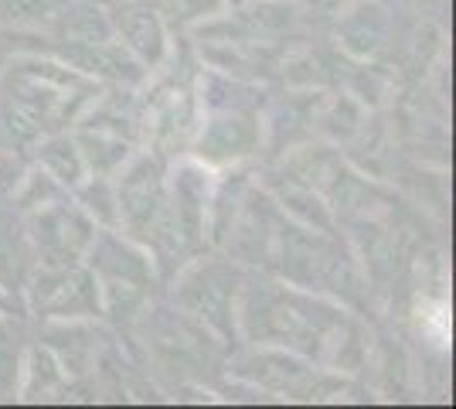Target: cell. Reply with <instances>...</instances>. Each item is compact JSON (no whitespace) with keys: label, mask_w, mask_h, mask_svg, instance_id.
I'll list each match as a JSON object with an SVG mask.
<instances>
[{"label":"cell","mask_w":456,"mask_h":409,"mask_svg":"<svg viewBox=\"0 0 456 409\" xmlns=\"http://www.w3.org/2000/svg\"><path fill=\"white\" fill-rule=\"evenodd\" d=\"M239 341L297 351L338 372H354L368 355V334L341 300L266 276H246L242 283Z\"/></svg>","instance_id":"cell-1"},{"label":"cell","mask_w":456,"mask_h":409,"mask_svg":"<svg viewBox=\"0 0 456 409\" xmlns=\"http://www.w3.org/2000/svg\"><path fill=\"white\" fill-rule=\"evenodd\" d=\"M95 96L99 82L69 61L45 55L11 61L0 72V147L31 151L45 134L69 130Z\"/></svg>","instance_id":"cell-2"},{"label":"cell","mask_w":456,"mask_h":409,"mask_svg":"<svg viewBox=\"0 0 456 409\" xmlns=\"http://www.w3.org/2000/svg\"><path fill=\"white\" fill-rule=\"evenodd\" d=\"M246 270L232 256L198 253L181 270L171 273V307L208 328L222 345L239 341V293Z\"/></svg>","instance_id":"cell-3"},{"label":"cell","mask_w":456,"mask_h":409,"mask_svg":"<svg viewBox=\"0 0 456 409\" xmlns=\"http://www.w3.org/2000/svg\"><path fill=\"white\" fill-rule=\"evenodd\" d=\"M86 266L95 276L106 317L130 321V317H140V311L151 304L157 263L147 253V246L130 239L126 233L99 229L86 256Z\"/></svg>","instance_id":"cell-4"},{"label":"cell","mask_w":456,"mask_h":409,"mask_svg":"<svg viewBox=\"0 0 456 409\" xmlns=\"http://www.w3.org/2000/svg\"><path fill=\"white\" fill-rule=\"evenodd\" d=\"M263 151V102H205L194 123L191 157L205 168H239Z\"/></svg>","instance_id":"cell-5"},{"label":"cell","mask_w":456,"mask_h":409,"mask_svg":"<svg viewBox=\"0 0 456 409\" xmlns=\"http://www.w3.org/2000/svg\"><path fill=\"white\" fill-rule=\"evenodd\" d=\"M20 304L45 324L61 321H99L102 297L86 263L72 266H35L20 287Z\"/></svg>","instance_id":"cell-6"},{"label":"cell","mask_w":456,"mask_h":409,"mask_svg":"<svg viewBox=\"0 0 456 409\" xmlns=\"http://www.w3.org/2000/svg\"><path fill=\"white\" fill-rule=\"evenodd\" d=\"M20 218H24V233L31 242V253H35V266L86 263L89 246L99 233L95 218L72 195L58 198L52 205L20 215Z\"/></svg>","instance_id":"cell-7"},{"label":"cell","mask_w":456,"mask_h":409,"mask_svg":"<svg viewBox=\"0 0 456 409\" xmlns=\"http://www.w3.org/2000/svg\"><path fill=\"white\" fill-rule=\"evenodd\" d=\"M116 229L143 242L167 201V164L157 151H134L113 175Z\"/></svg>","instance_id":"cell-8"},{"label":"cell","mask_w":456,"mask_h":409,"mask_svg":"<svg viewBox=\"0 0 456 409\" xmlns=\"http://www.w3.org/2000/svg\"><path fill=\"white\" fill-rule=\"evenodd\" d=\"M143 334H147V348L157 355V362L164 369L184 372V375L211 369L222 358V351L228 348L208 328H201L198 321H191L188 314H181L177 307L143 314Z\"/></svg>","instance_id":"cell-9"},{"label":"cell","mask_w":456,"mask_h":409,"mask_svg":"<svg viewBox=\"0 0 456 409\" xmlns=\"http://www.w3.org/2000/svg\"><path fill=\"white\" fill-rule=\"evenodd\" d=\"M116 41L134 55L147 72L171 59V24L153 0H119L113 11Z\"/></svg>","instance_id":"cell-10"},{"label":"cell","mask_w":456,"mask_h":409,"mask_svg":"<svg viewBox=\"0 0 456 409\" xmlns=\"http://www.w3.org/2000/svg\"><path fill=\"white\" fill-rule=\"evenodd\" d=\"M392 35V14L381 0H347L334 20V41L351 61H375Z\"/></svg>","instance_id":"cell-11"},{"label":"cell","mask_w":456,"mask_h":409,"mask_svg":"<svg viewBox=\"0 0 456 409\" xmlns=\"http://www.w3.org/2000/svg\"><path fill=\"white\" fill-rule=\"evenodd\" d=\"M48 35L58 48H76V45H99V41L116 38L113 18L106 7H99L93 0H69L58 4L45 20Z\"/></svg>","instance_id":"cell-12"},{"label":"cell","mask_w":456,"mask_h":409,"mask_svg":"<svg viewBox=\"0 0 456 409\" xmlns=\"http://www.w3.org/2000/svg\"><path fill=\"white\" fill-rule=\"evenodd\" d=\"M269 201L289 218V222H300L306 229H317V233H330L338 225V215L327 205V198L321 192H314L310 184L297 181V177L276 175V181H269Z\"/></svg>","instance_id":"cell-13"},{"label":"cell","mask_w":456,"mask_h":409,"mask_svg":"<svg viewBox=\"0 0 456 409\" xmlns=\"http://www.w3.org/2000/svg\"><path fill=\"white\" fill-rule=\"evenodd\" d=\"M35 270V253L24 233V218L11 201H0V290L20 300V287Z\"/></svg>","instance_id":"cell-14"},{"label":"cell","mask_w":456,"mask_h":409,"mask_svg":"<svg viewBox=\"0 0 456 409\" xmlns=\"http://www.w3.org/2000/svg\"><path fill=\"white\" fill-rule=\"evenodd\" d=\"M31 157H35L41 171L55 177L69 195L89 177V164H86V154H82L72 130H55V134H45L41 140H35Z\"/></svg>","instance_id":"cell-15"},{"label":"cell","mask_w":456,"mask_h":409,"mask_svg":"<svg viewBox=\"0 0 456 409\" xmlns=\"http://www.w3.org/2000/svg\"><path fill=\"white\" fill-rule=\"evenodd\" d=\"M72 386L65 365L58 362V355L48 345H35L20 355L18 365V386H14V396L35 403V399H55L58 392H65Z\"/></svg>","instance_id":"cell-16"},{"label":"cell","mask_w":456,"mask_h":409,"mask_svg":"<svg viewBox=\"0 0 456 409\" xmlns=\"http://www.w3.org/2000/svg\"><path fill=\"white\" fill-rule=\"evenodd\" d=\"M364 123H368V110H364L351 93H338V96H321L317 102V119L314 130H323L330 140H354L362 136Z\"/></svg>","instance_id":"cell-17"},{"label":"cell","mask_w":456,"mask_h":409,"mask_svg":"<svg viewBox=\"0 0 456 409\" xmlns=\"http://www.w3.org/2000/svg\"><path fill=\"white\" fill-rule=\"evenodd\" d=\"M69 192L58 184L52 175H45L38 164H31V168H24V175H20L18 188L11 192V205H14V212L18 215H28V212H38L45 205H52L58 198H65Z\"/></svg>","instance_id":"cell-18"},{"label":"cell","mask_w":456,"mask_h":409,"mask_svg":"<svg viewBox=\"0 0 456 409\" xmlns=\"http://www.w3.org/2000/svg\"><path fill=\"white\" fill-rule=\"evenodd\" d=\"M347 93L358 99L364 110H379L381 102L388 99V93H392V82H388V76H385L381 69H375L371 61H358V76L351 78Z\"/></svg>","instance_id":"cell-19"},{"label":"cell","mask_w":456,"mask_h":409,"mask_svg":"<svg viewBox=\"0 0 456 409\" xmlns=\"http://www.w3.org/2000/svg\"><path fill=\"white\" fill-rule=\"evenodd\" d=\"M58 0H0V24L4 28H45Z\"/></svg>","instance_id":"cell-20"},{"label":"cell","mask_w":456,"mask_h":409,"mask_svg":"<svg viewBox=\"0 0 456 409\" xmlns=\"http://www.w3.org/2000/svg\"><path fill=\"white\" fill-rule=\"evenodd\" d=\"M18 365L20 348L18 334H14V314H0V389L18 386Z\"/></svg>","instance_id":"cell-21"},{"label":"cell","mask_w":456,"mask_h":409,"mask_svg":"<svg viewBox=\"0 0 456 409\" xmlns=\"http://www.w3.org/2000/svg\"><path fill=\"white\" fill-rule=\"evenodd\" d=\"M24 168H28V164L20 160V151L0 147V201H7V198H11V192L18 188Z\"/></svg>","instance_id":"cell-22"},{"label":"cell","mask_w":456,"mask_h":409,"mask_svg":"<svg viewBox=\"0 0 456 409\" xmlns=\"http://www.w3.org/2000/svg\"><path fill=\"white\" fill-rule=\"evenodd\" d=\"M20 311V300L11 297L7 290H0V314H18Z\"/></svg>","instance_id":"cell-23"},{"label":"cell","mask_w":456,"mask_h":409,"mask_svg":"<svg viewBox=\"0 0 456 409\" xmlns=\"http://www.w3.org/2000/svg\"><path fill=\"white\" fill-rule=\"evenodd\" d=\"M222 4H225V11H232V7H242L246 0H222Z\"/></svg>","instance_id":"cell-24"},{"label":"cell","mask_w":456,"mask_h":409,"mask_svg":"<svg viewBox=\"0 0 456 409\" xmlns=\"http://www.w3.org/2000/svg\"><path fill=\"white\" fill-rule=\"evenodd\" d=\"M409 4H416V7H433L436 0H409Z\"/></svg>","instance_id":"cell-25"}]
</instances>
